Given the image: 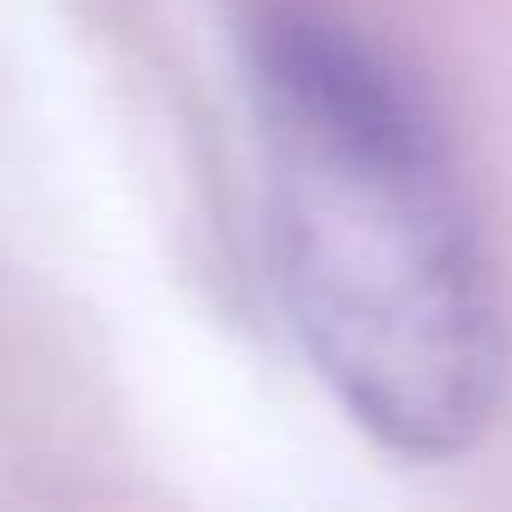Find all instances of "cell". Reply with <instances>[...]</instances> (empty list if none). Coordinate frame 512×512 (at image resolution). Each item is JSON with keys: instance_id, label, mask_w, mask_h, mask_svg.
Returning <instances> with one entry per match:
<instances>
[{"instance_id": "1", "label": "cell", "mask_w": 512, "mask_h": 512, "mask_svg": "<svg viewBox=\"0 0 512 512\" xmlns=\"http://www.w3.org/2000/svg\"><path fill=\"white\" fill-rule=\"evenodd\" d=\"M266 260L338 410L398 458H464L500 416L506 320L482 217L410 73L308 0L247 19Z\"/></svg>"}]
</instances>
